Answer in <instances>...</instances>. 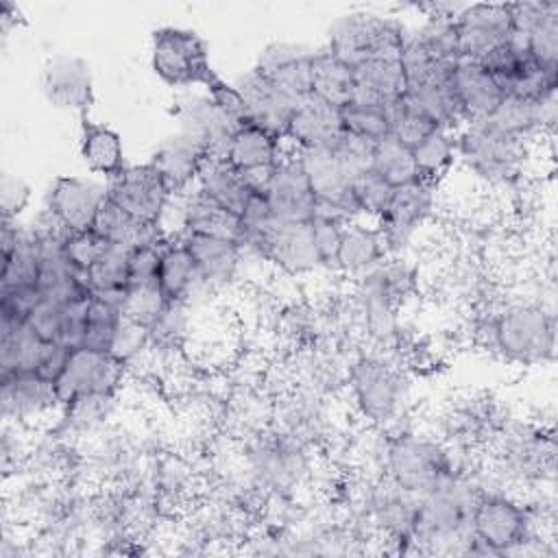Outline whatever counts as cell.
I'll return each mask as SVG.
<instances>
[{"instance_id": "53", "label": "cell", "mask_w": 558, "mask_h": 558, "mask_svg": "<svg viewBox=\"0 0 558 558\" xmlns=\"http://www.w3.org/2000/svg\"><path fill=\"white\" fill-rule=\"evenodd\" d=\"M205 92L214 98V102L222 109V113L235 126L246 122V118H244V102H242V98H240V94H238V89L233 87L231 81H225L222 76H218Z\"/></svg>"}, {"instance_id": "7", "label": "cell", "mask_w": 558, "mask_h": 558, "mask_svg": "<svg viewBox=\"0 0 558 558\" xmlns=\"http://www.w3.org/2000/svg\"><path fill=\"white\" fill-rule=\"evenodd\" d=\"M530 144L532 142L514 137L488 120L466 122L456 133L458 161L462 168L493 187L514 185L523 177Z\"/></svg>"}, {"instance_id": "27", "label": "cell", "mask_w": 558, "mask_h": 558, "mask_svg": "<svg viewBox=\"0 0 558 558\" xmlns=\"http://www.w3.org/2000/svg\"><path fill=\"white\" fill-rule=\"evenodd\" d=\"M190 251L198 277L211 294L227 290L240 277L244 255L233 240L198 235V233H174Z\"/></svg>"}, {"instance_id": "22", "label": "cell", "mask_w": 558, "mask_h": 558, "mask_svg": "<svg viewBox=\"0 0 558 558\" xmlns=\"http://www.w3.org/2000/svg\"><path fill=\"white\" fill-rule=\"evenodd\" d=\"M231 83L244 102L246 122L286 142L296 100L283 94L277 85H272L257 68L238 74Z\"/></svg>"}, {"instance_id": "34", "label": "cell", "mask_w": 558, "mask_h": 558, "mask_svg": "<svg viewBox=\"0 0 558 558\" xmlns=\"http://www.w3.org/2000/svg\"><path fill=\"white\" fill-rule=\"evenodd\" d=\"M386 257L388 248L379 227L368 220H351L342 231L336 275L357 281L377 268Z\"/></svg>"}, {"instance_id": "43", "label": "cell", "mask_w": 558, "mask_h": 558, "mask_svg": "<svg viewBox=\"0 0 558 558\" xmlns=\"http://www.w3.org/2000/svg\"><path fill=\"white\" fill-rule=\"evenodd\" d=\"M412 155L418 177L440 185L458 163L456 133L436 126L412 148Z\"/></svg>"}, {"instance_id": "40", "label": "cell", "mask_w": 558, "mask_h": 558, "mask_svg": "<svg viewBox=\"0 0 558 558\" xmlns=\"http://www.w3.org/2000/svg\"><path fill=\"white\" fill-rule=\"evenodd\" d=\"M46 344L28 320H0V375L35 373Z\"/></svg>"}, {"instance_id": "2", "label": "cell", "mask_w": 558, "mask_h": 558, "mask_svg": "<svg viewBox=\"0 0 558 558\" xmlns=\"http://www.w3.org/2000/svg\"><path fill=\"white\" fill-rule=\"evenodd\" d=\"M486 349L514 366H545L556 355V314L541 301H508L480 325Z\"/></svg>"}, {"instance_id": "14", "label": "cell", "mask_w": 558, "mask_h": 558, "mask_svg": "<svg viewBox=\"0 0 558 558\" xmlns=\"http://www.w3.org/2000/svg\"><path fill=\"white\" fill-rule=\"evenodd\" d=\"M107 198L122 207L133 218L161 225L172 203V192L155 170L150 161L146 163H129L122 172L107 179Z\"/></svg>"}, {"instance_id": "41", "label": "cell", "mask_w": 558, "mask_h": 558, "mask_svg": "<svg viewBox=\"0 0 558 558\" xmlns=\"http://www.w3.org/2000/svg\"><path fill=\"white\" fill-rule=\"evenodd\" d=\"M312 94L338 109L347 107L355 98L353 68H349L344 61H340L325 46L314 50Z\"/></svg>"}, {"instance_id": "10", "label": "cell", "mask_w": 558, "mask_h": 558, "mask_svg": "<svg viewBox=\"0 0 558 558\" xmlns=\"http://www.w3.org/2000/svg\"><path fill=\"white\" fill-rule=\"evenodd\" d=\"M405 35L408 26L395 15L351 11L331 24L325 48L349 68H355L379 54H401Z\"/></svg>"}, {"instance_id": "24", "label": "cell", "mask_w": 558, "mask_h": 558, "mask_svg": "<svg viewBox=\"0 0 558 558\" xmlns=\"http://www.w3.org/2000/svg\"><path fill=\"white\" fill-rule=\"evenodd\" d=\"M286 142L251 122H244L233 131L225 150V159L248 179L255 192H262L272 168L286 155Z\"/></svg>"}, {"instance_id": "32", "label": "cell", "mask_w": 558, "mask_h": 558, "mask_svg": "<svg viewBox=\"0 0 558 558\" xmlns=\"http://www.w3.org/2000/svg\"><path fill=\"white\" fill-rule=\"evenodd\" d=\"M157 283L168 303H183L192 307L203 296H214L201 281L190 251L174 235H170L161 248Z\"/></svg>"}, {"instance_id": "39", "label": "cell", "mask_w": 558, "mask_h": 558, "mask_svg": "<svg viewBox=\"0 0 558 558\" xmlns=\"http://www.w3.org/2000/svg\"><path fill=\"white\" fill-rule=\"evenodd\" d=\"M203 194L216 201L227 211L240 216L251 196L255 194L248 179L235 170L225 157H209L196 179V185Z\"/></svg>"}, {"instance_id": "37", "label": "cell", "mask_w": 558, "mask_h": 558, "mask_svg": "<svg viewBox=\"0 0 558 558\" xmlns=\"http://www.w3.org/2000/svg\"><path fill=\"white\" fill-rule=\"evenodd\" d=\"M78 153L89 172L102 174L105 181L122 172L129 163L118 131L83 116L78 122Z\"/></svg>"}, {"instance_id": "45", "label": "cell", "mask_w": 558, "mask_h": 558, "mask_svg": "<svg viewBox=\"0 0 558 558\" xmlns=\"http://www.w3.org/2000/svg\"><path fill=\"white\" fill-rule=\"evenodd\" d=\"M122 316L124 312L118 303L100 296H92L87 307V318H85L83 347L96 349V351H109Z\"/></svg>"}, {"instance_id": "48", "label": "cell", "mask_w": 558, "mask_h": 558, "mask_svg": "<svg viewBox=\"0 0 558 558\" xmlns=\"http://www.w3.org/2000/svg\"><path fill=\"white\" fill-rule=\"evenodd\" d=\"M392 194L395 187L388 185L373 168L364 170L353 179V196L357 201L362 220L377 222L379 216L386 211Z\"/></svg>"}, {"instance_id": "52", "label": "cell", "mask_w": 558, "mask_h": 558, "mask_svg": "<svg viewBox=\"0 0 558 558\" xmlns=\"http://www.w3.org/2000/svg\"><path fill=\"white\" fill-rule=\"evenodd\" d=\"M31 201V187L20 177L2 174L0 181V209L2 220H17L20 214L28 207Z\"/></svg>"}, {"instance_id": "8", "label": "cell", "mask_w": 558, "mask_h": 558, "mask_svg": "<svg viewBox=\"0 0 558 558\" xmlns=\"http://www.w3.org/2000/svg\"><path fill=\"white\" fill-rule=\"evenodd\" d=\"M471 534L469 554L480 556L521 554L534 536H541L536 512L504 488L488 490L480 497L471 519Z\"/></svg>"}, {"instance_id": "35", "label": "cell", "mask_w": 558, "mask_h": 558, "mask_svg": "<svg viewBox=\"0 0 558 558\" xmlns=\"http://www.w3.org/2000/svg\"><path fill=\"white\" fill-rule=\"evenodd\" d=\"M355 102L388 107L405 96L401 54H379L353 68Z\"/></svg>"}, {"instance_id": "20", "label": "cell", "mask_w": 558, "mask_h": 558, "mask_svg": "<svg viewBox=\"0 0 558 558\" xmlns=\"http://www.w3.org/2000/svg\"><path fill=\"white\" fill-rule=\"evenodd\" d=\"M172 113L179 122L177 131L203 146L209 157H225L227 144L238 126L222 113L205 89L181 92Z\"/></svg>"}, {"instance_id": "46", "label": "cell", "mask_w": 558, "mask_h": 558, "mask_svg": "<svg viewBox=\"0 0 558 558\" xmlns=\"http://www.w3.org/2000/svg\"><path fill=\"white\" fill-rule=\"evenodd\" d=\"M386 113H388V126H390L388 135L397 137L410 148H414L432 129H436L434 122L423 113V109L408 94L395 100L392 105H388Z\"/></svg>"}, {"instance_id": "49", "label": "cell", "mask_w": 558, "mask_h": 558, "mask_svg": "<svg viewBox=\"0 0 558 558\" xmlns=\"http://www.w3.org/2000/svg\"><path fill=\"white\" fill-rule=\"evenodd\" d=\"M109 353H113L129 368L140 362V357L150 355V329L148 325L129 318L126 314L120 320L116 338L111 342Z\"/></svg>"}, {"instance_id": "9", "label": "cell", "mask_w": 558, "mask_h": 558, "mask_svg": "<svg viewBox=\"0 0 558 558\" xmlns=\"http://www.w3.org/2000/svg\"><path fill=\"white\" fill-rule=\"evenodd\" d=\"M150 68L163 85L177 92L207 89L218 78L207 41L181 26H161L150 33Z\"/></svg>"}, {"instance_id": "12", "label": "cell", "mask_w": 558, "mask_h": 558, "mask_svg": "<svg viewBox=\"0 0 558 558\" xmlns=\"http://www.w3.org/2000/svg\"><path fill=\"white\" fill-rule=\"evenodd\" d=\"M129 366L109 351L76 347L70 351L63 373L54 381L59 405H68L81 397L120 395Z\"/></svg>"}, {"instance_id": "13", "label": "cell", "mask_w": 558, "mask_h": 558, "mask_svg": "<svg viewBox=\"0 0 558 558\" xmlns=\"http://www.w3.org/2000/svg\"><path fill=\"white\" fill-rule=\"evenodd\" d=\"M59 399L54 384L37 373L20 371L0 375V414L4 423L24 429H39L52 425L59 416Z\"/></svg>"}, {"instance_id": "3", "label": "cell", "mask_w": 558, "mask_h": 558, "mask_svg": "<svg viewBox=\"0 0 558 558\" xmlns=\"http://www.w3.org/2000/svg\"><path fill=\"white\" fill-rule=\"evenodd\" d=\"M384 477L423 497L451 480L462 466V458L434 432L401 427L384 438Z\"/></svg>"}, {"instance_id": "23", "label": "cell", "mask_w": 558, "mask_h": 558, "mask_svg": "<svg viewBox=\"0 0 558 558\" xmlns=\"http://www.w3.org/2000/svg\"><path fill=\"white\" fill-rule=\"evenodd\" d=\"M327 395L307 386L286 392L275 408V425L307 447L329 440L333 429V414Z\"/></svg>"}, {"instance_id": "30", "label": "cell", "mask_w": 558, "mask_h": 558, "mask_svg": "<svg viewBox=\"0 0 558 558\" xmlns=\"http://www.w3.org/2000/svg\"><path fill=\"white\" fill-rule=\"evenodd\" d=\"M342 131L340 109L310 94L294 105L286 144L292 150L323 148L329 146Z\"/></svg>"}, {"instance_id": "4", "label": "cell", "mask_w": 558, "mask_h": 558, "mask_svg": "<svg viewBox=\"0 0 558 558\" xmlns=\"http://www.w3.org/2000/svg\"><path fill=\"white\" fill-rule=\"evenodd\" d=\"M344 386L355 412L373 427H392L405 416L412 384L397 360L375 349L355 355L344 371Z\"/></svg>"}, {"instance_id": "50", "label": "cell", "mask_w": 558, "mask_h": 558, "mask_svg": "<svg viewBox=\"0 0 558 558\" xmlns=\"http://www.w3.org/2000/svg\"><path fill=\"white\" fill-rule=\"evenodd\" d=\"M312 225V235H314V246L320 259L323 270L336 272L338 270V251H340V240L347 220H340L336 216L327 214H316Z\"/></svg>"}, {"instance_id": "28", "label": "cell", "mask_w": 558, "mask_h": 558, "mask_svg": "<svg viewBox=\"0 0 558 558\" xmlns=\"http://www.w3.org/2000/svg\"><path fill=\"white\" fill-rule=\"evenodd\" d=\"M170 209L177 214L174 233H198L222 240H233L238 244L240 238V216L227 211L198 187H192L183 194L172 196Z\"/></svg>"}, {"instance_id": "31", "label": "cell", "mask_w": 558, "mask_h": 558, "mask_svg": "<svg viewBox=\"0 0 558 558\" xmlns=\"http://www.w3.org/2000/svg\"><path fill=\"white\" fill-rule=\"evenodd\" d=\"M207 159L209 155L203 146H198L181 131H174L157 144L148 161L155 166L170 192L177 196L196 185L198 172Z\"/></svg>"}, {"instance_id": "6", "label": "cell", "mask_w": 558, "mask_h": 558, "mask_svg": "<svg viewBox=\"0 0 558 558\" xmlns=\"http://www.w3.org/2000/svg\"><path fill=\"white\" fill-rule=\"evenodd\" d=\"M488 449V471L501 486H541L554 475V436L538 423L504 418Z\"/></svg>"}, {"instance_id": "38", "label": "cell", "mask_w": 558, "mask_h": 558, "mask_svg": "<svg viewBox=\"0 0 558 558\" xmlns=\"http://www.w3.org/2000/svg\"><path fill=\"white\" fill-rule=\"evenodd\" d=\"M92 231L100 235L107 244H120L129 248L142 244H159L168 240V231L161 225L142 222L109 198H105L98 207L96 218L92 222Z\"/></svg>"}, {"instance_id": "36", "label": "cell", "mask_w": 558, "mask_h": 558, "mask_svg": "<svg viewBox=\"0 0 558 558\" xmlns=\"http://www.w3.org/2000/svg\"><path fill=\"white\" fill-rule=\"evenodd\" d=\"M92 296L78 301H41L28 316V325L48 342H59L68 349L83 347L85 318Z\"/></svg>"}, {"instance_id": "29", "label": "cell", "mask_w": 558, "mask_h": 558, "mask_svg": "<svg viewBox=\"0 0 558 558\" xmlns=\"http://www.w3.org/2000/svg\"><path fill=\"white\" fill-rule=\"evenodd\" d=\"M266 264H272L290 277H305L323 270L312 225L310 222H277L266 242Z\"/></svg>"}, {"instance_id": "1", "label": "cell", "mask_w": 558, "mask_h": 558, "mask_svg": "<svg viewBox=\"0 0 558 558\" xmlns=\"http://www.w3.org/2000/svg\"><path fill=\"white\" fill-rule=\"evenodd\" d=\"M488 490V469L466 464L442 486L421 497L412 532V547L423 554H469L475 504Z\"/></svg>"}, {"instance_id": "15", "label": "cell", "mask_w": 558, "mask_h": 558, "mask_svg": "<svg viewBox=\"0 0 558 558\" xmlns=\"http://www.w3.org/2000/svg\"><path fill=\"white\" fill-rule=\"evenodd\" d=\"M440 185L416 179L408 185L395 187L386 211L375 222L384 235L388 255H401L412 238L425 227L436 211V192Z\"/></svg>"}, {"instance_id": "11", "label": "cell", "mask_w": 558, "mask_h": 558, "mask_svg": "<svg viewBox=\"0 0 558 558\" xmlns=\"http://www.w3.org/2000/svg\"><path fill=\"white\" fill-rule=\"evenodd\" d=\"M501 423L504 416L488 395L460 392L438 412L434 434L462 456L488 447Z\"/></svg>"}, {"instance_id": "25", "label": "cell", "mask_w": 558, "mask_h": 558, "mask_svg": "<svg viewBox=\"0 0 558 558\" xmlns=\"http://www.w3.org/2000/svg\"><path fill=\"white\" fill-rule=\"evenodd\" d=\"M312 59L314 50L303 44L270 41L262 48L253 68L299 102L312 94Z\"/></svg>"}, {"instance_id": "26", "label": "cell", "mask_w": 558, "mask_h": 558, "mask_svg": "<svg viewBox=\"0 0 558 558\" xmlns=\"http://www.w3.org/2000/svg\"><path fill=\"white\" fill-rule=\"evenodd\" d=\"M514 37H519L530 57L558 70V2H510Z\"/></svg>"}, {"instance_id": "42", "label": "cell", "mask_w": 558, "mask_h": 558, "mask_svg": "<svg viewBox=\"0 0 558 558\" xmlns=\"http://www.w3.org/2000/svg\"><path fill=\"white\" fill-rule=\"evenodd\" d=\"M129 262L131 248L120 244H109L100 257L87 268V283L94 296L113 301L122 307L129 288Z\"/></svg>"}, {"instance_id": "16", "label": "cell", "mask_w": 558, "mask_h": 558, "mask_svg": "<svg viewBox=\"0 0 558 558\" xmlns=\"http://www.w3.org/2000/svg\"><path fill=\"white\" fill-rule=\"evenodd\" d=\"M421 497L397 486L388 477L366 484L362 499L366 521L390 543H403L401 551H410L412 532L418 514Z\"/></svg>"}, {"instance_id": "51", "label": "cell", "mask_w": 558, "mask_h": 558, "mask_svg": "<svg viewBox=\"0 0 558 558\" xmlns=\"http://www.w3.org/2000/svg\"><path fill=\"white\" fill-rule=\"evenodd\" d=\"M109 244L96 235L92 229L87 231H76V233H68L63 240V248L65 255L70 257V262L74 266H78L81 270H87L98 257L100 253L107 248Z\"/></svg>"}, {"instance_id": "33", "label": "cell", "mask_w": 558, "mask_h": 558, "mask_svg": "<svg viewBox=\"0 0 558 558\" xmlns=\"http://www.w3.org/2000/svg\"><path fill=\"white\" fill-rule=\"evenodd\" d=\"M451 83L466 122L488 120L504 98L501 87L480 61L458 59L451 72Z\"/></svg>"}, {"instance_id": "19", "label": "cell", "mask_w": 558, "mask_h": 558, "mask_svg": "<svg viewBox=\"0 0 558 558\" xmlns=\"http://www.w3.org/2000/svg\"><path fill=\"white\" fill-rule=\"evenodd\" d=\"M41 92L54 109L78 113V118L89 116L96 100L92 65L78 54L48 57L41 68Z\"/></svg>"}, {"instance_id": "5", "label": "cell", "mask_w": 558, "mask_h": 558, "mask_svg": "<svg viewBox=\"0 0 558 558\" xmlns=\"http://www.w3.org/2000/svg\"><path fill=\"white\" fill-rule=\"evenodd\" d=\"M240 456L255 486L272 497H290L314 473L312 447L277 425L248 432Z\"/></svg>"}, {"instance_id": "47", "label": "cell", "mask_w": 558, "mask_h": 558, "mask_svg": "<svg viewBox=\"0 0 558 558\" xmlns=\"http://www.w3.org/2000/svg\"><path fill=\"white\" fill-rule=\"evenodd\" d=\"M342 129L351 135H357L366 142H379L390 133L386 107L366 105V102H349L340 109Z\"/></svg>"}, {"instance_id": "54", "label": "cell", "mask_w": 558, "mask_h": 558, "mask_svg": "<svg viewBox=\"0 0 558 558\" xmlns=\"http://www.w3.org/2000/svg\"><path fill=\"white\" fill-rule=\"evenodd\" d=\"M17 24H24V17H22L20 9L15 4H11V2H0V26H2V33L7 35Z\"/></svg>"}, {"instance_id": "18", "label": "cell", "mask_w": 558, "mask_h": 558, "mask_svg": "<svg viewBox=\"0 0 558 558\" xmlns=\"http://www.w3.org/2000/svg\"><path fill=\"white\" fill-rule=\"evenodd\" d=\"M262 194L268 201L275 218L281 222H312L318 211L312 183L301 166L296 150L290 146L272 168Z\"/></svg>"}, {"instance_id": "44", "label": "cell", "mask_w": 558, "mask_h": 558, "mask_svg": "<svg viewBox=\"0 0 558 558\" xmlns=\"http://www.w3.org/2000/svg\"><path fill=\"white\" fill-rule=\"evenodd\" d=\"M371 168L392 187H401L421 179L412 148L392 135L375 142Z\"/></svg>"}, {"instance_id": "17", "label": "cell", "mask_w": 558, "mask_h": 558, "mask_svg": "<svg viewBox=\"0 0 558 558\" xmlns=\"http://www.w3.org/2000/svg\"><path fill=\"white\" fill-rule=\"evenodd\" d=\"M460 59L482 61L514 37L510 2L464 4L456 17Z\"/></svg>"}, {"instance_id": "21", "label": "cell", "mask_w": 558, "mask_h": 558, "mask_svg": "<svg viewBox=\"0 0 558 558\" xmlns=\"http://www.w3.org/2000/svg\"><path fill=\"white\" fill-rule=\"evenodd\" d=\"M107 198V183L87 177L63 174L57 177L46 194L44 209L68 231H87L96 218L98 207Z\"/></svg>"}]
</instances>
